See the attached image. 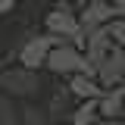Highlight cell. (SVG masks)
Wrapping results in <instances>:
<instances>
[{"instance_id":"obj_18","label":"cell","mask_w":125,"mask_h":125,"mask_svg":"<svg viewBox=\"0 0 125 125\" xmlns=\"http://www.w3.org/2000/svg\"><path fill=\"white\" fill-rule=\"evenodd\" d=\"M72 6H75V10H84V6H88V0H72Z\"/></svg>"},{"instance_id":"obj_14","label":"cell","mask_w":125,"mask_h":125,"mask_svg":"<svg viewBox=\"0 0 125 125\" xmlns=\"http://www.w3.org/2000/svg\"><path fill=\"white\" fill-rule=\"evenodd\" d=\"M66 106H69V91H60L53 100H50V113H47V119H50V122L60 119L62 113H66Z\"/></svg>"},{"instance_id":"obj_9","label":"cell","mask_w":125,"mask_h":125,"mask_svg":"<svg viewBox=\"0 0 125 125\" xmlns=\"http://www.w3.org/2000/svg\"><path fill=\"white\" fill-rule=\"evenodd\" d=\"M69 94H75V97H81V100H100V97H103V88L97 84V78L72 75L69 78Z\"/></svg>"},{"instance_id":"obj_10","label":"cell","mask_w":125,"mask_h":125,"mask_svg":"<svg viewBox=\"0 0 125 125\" xmlns=\"http://www.w3.org/2000/svg\"><path fill=\"white\" fill-rule=\"evenodd\" d=\"M100 113H97V100H84L81 106L72 113V125H97Z\"/></svg>"},{"instance_id":"obj_4","label":"cell","mask_w":125,"mask_h":125,"mask_svg":"<svg viewBox=\"0 0 125 125\" xmlns=\"http://www.w3.org/2000/svg\"><path fill=\"white\" fill-rule=\"evenodd\" d=\"M0 88L6 94V97H34V94L41 91V78L38 72H28V69H10V72H3L0 75Z\"/></svg>"},{"instance_id":"obj_16","label":"cell","mask_w":125,"mask_h":125,"mask_svg":"<svg viewBox=\"0 0 125 125\" xmlns=\"http://www.w3.org/2000/svg\"><path fill=\"white\" fill-rule=\"evenodd\" d=\"M16 10V0H0V13H13Z\"/></svg>"},{"instance_id":"obj_3","label":"cell","mask_w":125,"mask_h":125,"mask_svg":"<svg viewBox=\"0 0 125 125\" xmlns=\"http://www.w3.org/2000/svg\"><path fill=\"white\" fill-rule=\"evenodd\" d=\"M56 44H66V41L53 38V34H34V38H28V41L22 44V50H19V62H22V69L38 72V69L47 62L50 50H53Z\"/></svg>"},{"instance_id":"obj_17","label":"cell","mask_w":125,"mask_h":125,"mask_svg":"<svg viewBox=\"0 0 125 125\" xmlns=\"http://www.w3.org/2000/svg\"><path fill=\"white\" fill-rule=\"evenodd\" d=\"M97 125H125V119H100Z\"/></svg>"},{"instance_id":"obj_15","label":"cell","mask_w":125,"mask_h":125,"mask_svg":"<svg viewBox=\"0 0 125 125\" xmlns=\"http://www.w3.org/2000/svg\"><path fill=\"white\" fill-rule=\"evenodd\" d=\"M106 3L116 10V16H119V19H125V0H106Z\"/></svg>"},{"instance_id":"obj_8","label":"cell","mask_w":125,"mask_h":125,"mask_svg":"<svg viewBox=\"0 0 125 125\" xmlns=\"http://www.w3.org/2000/svg\"><path fill=\"white\" fill-rule=\"evenodd\" d=\"M97 113H100V119H119V116H125V84L103 91V97L97 100Z\"/></svg>"},{"instance_id":"obj_12","label":"cell","mask_w":125,"mask_h":125,"mask_svg":"<svg viewBox=\"0 0 125 125\" xmlns=\"http://www.w3.org/2000/svg\"><path fill=\"white\" fill-rule=\"evenodd\" d=\"M0 125H19V109L13 106V97L0 94Z\"/></svg>"},{"instance_id":"obj_1","label":"cell","mask_w":125,"mask_h":125,"mask_svg":"<svg viewBox=\"0 0 125 125\" xmlns=\"http://www.w3.org/2000/svg\"><path fill=\"white\" fill-rule=\"evenodd\" d=\"M44 25H47V34H53V38H60V41H66V44L84 50V31H81V25H78V10L72 6V3H62L60 0V3L47 13Z\"/></svg>"},{"instance_id":"obj_2","label":"cell","mask_w":125,"mask_h":125,"mask_svg":"<svg viewBox=\"0 0 125 125\" xmlns=\"http://www.w3.org/2000/svg\"><path fill=\"white\" fill-rule=\"evenodd\" d=\"M47 69L53 72V75H88V78H97V69H94L91 62L84 60V53L72 44H56L50 50V56L44 62Z\"/></svg>"},{"instance_id":"obj_7","label":"cell","mask_w":125,"mask_h":125,"mask_svg":"<svg viewBox=\"0 0 125 125\" xmlns=\"http://www.w3.org/2000/svg\"><path fill=\"white\" fill-rule=\"evenodd\" d=\"M109 50H113V41H109L106 28H94V31H88V34H84V60L91 62L94 69L106 60Z\"/></svg>"},{"instance_id":"obj_6","label":"cell","mask_w":125,"mask_h":125,"mask_svg":"<svg viewBox=\"0 0 125 125\" xmlns=\"http://www.w3.org/2000/svg\"><path fill=\"white\" fill-rule=\"evenodd\" d=\"M113 19H119V16H116V10L109 6L106 0H88V6L78 10V25H81L84 34L94 31V28H106Z\"/></svg>"},{"instance_id":"obj_13","label":"cell","mask_w":125,"mask_h":125,"mask_svg":"<svg viewBox=\"0 0 125 125\" xmlns=\"http://www.w3.org/2000/svg\"><path fill=\"white\" fill-rule=\"evenodd\" d=\"M106 34H109V41H113V47L125 50V19H113L106 25Z\"/></svg>"},{"instance_id":"obj_11","label":"cell","mask_w":125,"mask_h":125,"mask_svg":"<svg viewBox=\"0 0 125 125\" xmlns=\"http://www.w3.org/2000/svg\"><path fill=\"white\" fill-rule=\"evenodd\" d=\"M19 122L22 125H50V119H47L44 109H38V106H22L19 109Z\"/></svg>"},{"instance_id":"obj_5","label":"cell","mask_w":125,"mask_h":125,"mask_svg":"<svg viewBox=\"0 0 125 125\" xmlns=\"http://www.w3.org/2000/svg\"><path fill=\"white\" fill-rule=\"evenodd\" d=\"M97 84H100L103 91L125 84V50L113 47V50L106 53V60L97 66Z\"/></svg>"}]
</instances>
